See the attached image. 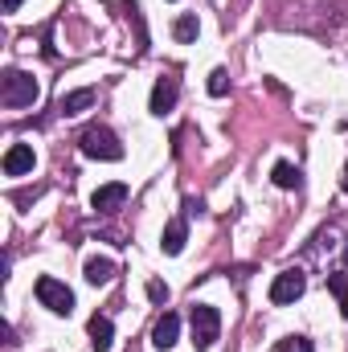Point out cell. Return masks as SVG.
<instances>
[{
	"mask_svg": "<svg viewBox=\"0 0 348 352\" xmlns=\"http://www.w3.org/2000/svg\"><path fill=\"white\" fill-rule=\"evenodd\" d=\"M87 107H94V90H70V94H62V102H58V111L62 115H78V111H87Z\"/></svg>",
	"mask_w": 348,
	"mask_h": 352,
	"instance_id": "13",
	"label": "cell"
},
{
	"mask_svg": "<svg viewBox=\"0 0 348 352\" xmlns=\"http://www.w3.org/2000/svg\"><path fill=\"white\" fill-rule=\"evenodd\" d=\"M328 291L336 295V303H340V316L348 320V270H332V274H328Z\"/></svg>",
	"mask_w": 348,
	"mask_h": 352,
	"instance_id": "14",
	"label": "cell"
},
{
	"mask_svg": "<svg viewBox=\"0 0 348 352\" xmlns=\"http://www.w3.org/2000/svg\"><path fill=\"white\" fill-rule=\"evenodd\" d=\"M33 295H37V303L50 307L54 316H70V311H74V291H70L62 278H54V274H41L37 287H33Z\"/></svg>",
	"mask_w": 348,
	"mask_h": 352,
	"instance_id": "3",
	"label": "cell"
},
{
	"mask_svg": "<svg viewBox=\"0 0 348 352\" xmlns=\"http://www.w3.org/2000/svg\"><path fill=\"white\" fill-rule=\"evenodd\" d=\"M307 291V278H303V270H283V274H274V283H270V303L274 307H287V303H295L299 295Z\"/></svg>",
	"mask_w": 348,
	"mask_h": 352,
	"instance_id": "5",
	"label": "cell"
},
{
	"mask_svg": "<svg viewBox=\"0 0 348 352\" xmlns=\"http://www.w3.org/2000/svg\"><path fill=\"white\" fill-rule=\"evenodd\" d=\"M188 324H193V344L201 352L217 344V336H221V311L213 303H197L193 316H188Z\"/></svg>",
	"mask_w": 348,
	"mask_h": 352,
	"instance_id": "4",
	"label": "cell"
},
{
	"mask_svg": "<svg viewBox=\"0 0 348 352\" xmlns=\"http://www.w3.org/2000/svg\"><path fill=\"white\" fill-rule=\"evenodd\" d=\"M176 98H180V82H176L173 74H164V78H156V87H152V115H168L176 107Z\"/></svg>",
	"mask_w": 348,
	"mask_h": 352,
	"instance_id": "7",
	"label": "cell"
},
{
	"mask_svg": "<svg viewBox=\"0 0 348 352\" xmlns=\"http://www.w3.org/2000/svg\"><path fill=\"white\" fill-rule=\"evenodd\" d=\"M33 164H37V156H33L29 144H12V148L4 152V176H29Z\"/></svg>",
	"mask_w": 348,
	"mask_h": 352,
	"instance_id": "8",
	"label": "cell"
},
{
	"mask_svg": "<svg viewBox=\"0 0 348 352\" xmlns=\"http://www.w3.org/2000/svg\"><path fill=\"white\" fill-rule=\"evenodd\" d=\"M21 8V0H4V12H17Z\"/></svg>",
	"mask_w": 348,
	"mask_h": 352,
	"instance_id": "20",
	"label": "cell"
},
{
	"mask_svg": "<svg viewBox=\"0 0 348 352\" xmlns=\"http://www.w3.org/2000/svg\"><path fill=\"white\" fill-rule=\"evenodd\" d=\"M78 148H83V156H90V160H123L119 135L111 127H102V123H90L87 131L78 135Z\"/></svg>",
	"mask_w": 348,
	"mask_h": 352,
	"instance_id": "1",
	"label": "cell"
},
{
	"mask_svg": "<svg viewBox=\"0 0 348 352\" xmlns=\"http://www.w3.org/2000/svg\"><path fill=\"white\" fill-rule=\"evenodd\" d=\"M184 242H188V221H184V217H173V221L164 226L160 250H164V254H180V250H184Z\"/></svg>",
	"mask_w": 348,
	"mask_h": 352,
	"instance_id": "11",
	"label": "cell"
},
{
	"mask_svg": "<svg viewBox=\"0 0 348 352\" xmlns=\"http://www.w3.org/2000/svg\"><path fill=\"white\" fill-rule=\"evenodd\" d=\"M226 90H230V74H226V70H213V74H209V94L221 98Z\"/></svg>",
	"mask_w": 348,
	"mask_h": 352,
	"instance_id": "18",
	"label": "cell"
},
{
	"mask_svg": "<svg viewBox=\"0 0 348 352\" xmlns=\"http://www.w3.org/2000/svg\"><path fill=\"white\" fill-rule=\"evenodd\" d=\"M197 33H201V25H197L193 12H184V16H176L173 21V37L176 41H197Z\"/></svg>",
	"mask_w": 348,
	"mask_h": 352,
	"instance_id": "16",
	"label": "cell"
},
{
	"mask_svg": "<svg viewBox=\"0 0 348 352\" xmlns=\"http://www.w3.org/2000/svg\"><path fill=\"white\" fill-rule=\"evenodd\" d=\"M90 349L94 352H111L115 344V324H111V316H90Z\"/></svg>",
	"mask_w": 348,
	"mask_h": 352,
	"instance_id": "10",
	"label": "cell"
},
{
	"mask_svg": "<svg viewBox=\"0 0 348 352\" xmlns=\"http://www.w3.org/2000/svg\"><path fill=\"white\" fill-rule=\"evenodd\" d=\"M340 188L348 192V164H345V176H340Z\"/></svg>",
	"mask_w": 348,
	"mask_h": 352,
	"instance_id": "21",
	"label": "cell"
},
{
	"mask_svg": "<svg viewBox=\"0 0 348 352\" xmlns=\"http://www.w3.org/2000/svg\"><path fill=\"white\" fill-rule=\"evenodd\" d=\"M123 201H127V184H123V180H111V184L94 188L90 209H98V213H115V209H123Z\"/></svg>",
	"mask_w": 348,
	"mask_h": 352,
	"instance_id": "6",
	"label": "cell"
},
{
	"mask_svg": "<svg viewBox=\"0 0 348 352\" xmlns=\"http://www.w3.org/2000/svg\"><path fill=\"white\" fill-rule=\"evenodd\" d=\"M0 102H4L8 111L33 107V102H37V78L25 74V70H4V78H0Z\"/></svg>",
	"mask_w": 348,
	"mask_h": 352,
	"instance_id": "2",
	"label": "cell"
},
{
	"mask_svg": "<svg viewBox=\"0 0 348 352\" xmlns=\"http://www.w3.org/2000/svg\"><path fill=\"white\" fill-rule=\"evenodd\" d=\"M270 180H274L279 188H299V184H303V176H299V168H295V164H287V160H279V164H274V173H270Z\"/></svg>",
	"mask_w": 348,
	"mask_h": 352,
	"instance_id": "15",
	"label": "cell"
},
{
	"mask_svg": "<svg viewBox=\"0 0 348 352\" xmlns=\"http://www.w3.org/2000/svg\"><path fill=\"white\" fill-rule=\"evenodd\" d=\"M279 352H316V344L307 336H287V340H279Z\"/></svg>",
	"mask_w": 348,
	"mask_h": 352,
	"instance_id": "17",
	"label": "cell"
},
{
	"mask_svg": "<svg viewBox=\"0 0 348 352\" xmlns=\"http://www.w3.org/2000/svg\"><path fill=\"white\" fill-rule=\"evenodd\" d=\"M148 299H152V303H168V287H164L160 278H152V283H148Z\"/></svg>",
	"mask_w": 348,
	"mask_h": 352,
	"instance_id": "19",
	"label": "cell"
},
{
	"mask_svg": "<svg viewBox=\"0 0 348 352\" xmlns=\"http://www.w3.org/2000/svg\"><path fill=\"white\" fill-rule=\"evenodd\" d=\"M176 340H180V316H176V311H164V316L156 320V328H152V344L164 352V349H173Z\"/></svg>",
	"mask_w": 348,
	"mask_h": 352,
	"instance_id": "9",
	"label": "cell"
},
{
	"mask_svg": "<svg viewBox=\"0 0 348 352\" xmlns=\"http://www.w3.org/2000/svg\"><path fill=\"white\" fill-rule=\"evenodd\" d=\"M83 274H87L90 287H107V283L115 278V263H111V258H87Z\"/></svg>",
	"mask_w": 348,
	"mask_h": 352,
	"instance_id": "12",
	"label": "cell"
}]
</instances>
